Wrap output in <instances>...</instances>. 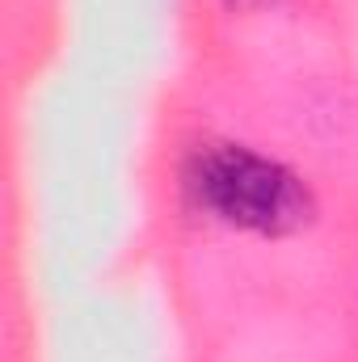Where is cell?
<instances>
[{"label":"cell","instance_id":"6da1fadb","mask_svg":"<svg viewBox=\"0 0 358 362\" xmlns=\"http://www.w3.org/2000/svg\"><path fill=\"white\" fill-rule=\"evenodd\" d=\"M194 194L224 223L258 232V236H291L312 223L316 198L299 173L270 160L253 148L219 144L194 160Z\"/></svg>","mask_w":358,"mask_h":362},{"label":"cell","instance_id":"7a4b0ae2","mask_svg":"<svg viewBox=\"0 0 358 362\" xmlns=\"http://www.w3.org/2000/svg\"><path fill=\"white\" fill-rule=\"evenodd\" d=\"M232 4H266V0H232Z\"/></svg>","mask_w":358,"mask_h":362}]
</instances>
